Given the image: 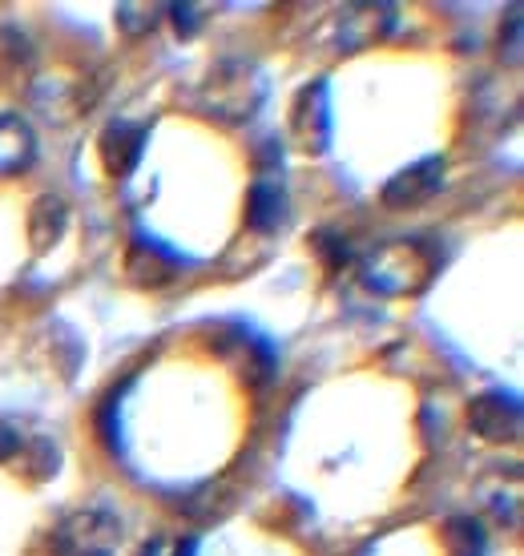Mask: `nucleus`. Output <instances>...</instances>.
Instances as JSON below:
<instances>
[{
  "label": "nucleus",
  "instance_id": "4",
  "mask_svg": "<svg viewBox=\"0 0 524 556\" xmlns=\"http://www.w3.org/2000/svg\"><path fill=\"white\" fill-rule=\"evenodd\" d=\"M290 138L303 153L319 157L332 146V98H327V81H311L299 89L295 110H290Z\"/></svg>",
  "mask_w": 524,
  "mask_h": 556
},
{
  "label": "nucleus",
  "instance_id": "18",
  "mask_svg": "<svg viewBox=\"0 0 524 556\" xmlns=\"http://www.w3.org/2000/svg\"><path fill=\"white\" fill-rule=\"evenodd\" d=\"M194 548H198V541L190 536V541H182V544H178V553H174V556H194Z\"/></svg>",
  "mask_w": 524,
  "mask_h": 556
},
{
  "label": "nucleus",
  "instance_id": "13",
  "mask_svg": "<svg viewBox=\"0 0 524 556\" xmlns=\"http://www.w3.org/2000/svg\"><path fill=\"white\" fill-rule=\"evenodd\" d=\"M444 548L448 556H484V529L472 516H452L444 525Z\"/></svg>",
  "mask_w": 524,
  "mask_h": 556
},
{
  "label": "nucleus",
  "instance_id": "15",
  "mask_svg": "<svg viewBox=\"0 0 524 556\" xmlns=\"http://www.w3.org/2000/svg\"><path fill=\"white\" fill-rule=\"evenodd\" d=\"M315 251L323 254V263L332 266V270H339V266L347 263V242L339 235H327V230L315 235Z\"/></svg>",
  "mask_w": 524,
  "mask_h": 556
},
{
  "label": "nucleus",
  "instance_id": "14",
  "mask_svg": "<svg viewBox=\"0 0 524 556\" xmlns=\"http://www.w3.org/2000/svg\"><path fill=\"white\" fill-rule=\"evenodd\" d=\"M117 28L125 37H146L162 21V4H117Z\"/></svg>",
  "mask_w": 524,
  "mask_h": 556
},
{
  "label": "nucleus",
  "instance_id": "1",
  "mask_svg": "<svg viewBox=\"0 0 524 556\" xmlns=\"http://www.w3.org/2000/svg\"><path fill=\"white\" fill-rule=\"evenodd\" d=\"M194 110L219 122V126H242L266 101V77L254 61L242 56H226L214 70L202 77V85L194 89Z\"/></svg>",
  "mask_w": 524,
  "mask_h": 556
},
{
  "label": "nucleus",
  "instance_id": "3",
  "mask_svg": "<svg viewBox=\"0 0 524 556\" xmlns=\"http://www.w3.org/2000/svg\"><path fill=\"white\" fill-rule=\"evenodd\" d=\"M117 544H122V520L101 504L77 508L53 529L57 556H117Z\"/></svg>",
  "mask_w": 524,
  "mask_h": 556
},
{
  "label": "nucleus",
  "instance_id": "7",
  "mask_svg": "<svg viewBox=\"0 0 524 556\" xmlns=\"http://www.w3.org/2000/svg\"><path fill=\"white\" fill-rule=\"evenodd\" d=\"M391 25H396V4H347L339 16V49L347 53L372 49L391 33Z\"/></svg>",
  "mask_w": 524,
  "mask_h": 556
},
{
  "label": "nucleus",
  "instance_id": "9",
  "mask_svg": "<svg viewBox=\"0 0 524 556\" xmlns=\"http://www.w3.org/2000/svg\"><path fill=\"white\" fill-rule=\"evenodd\" d=\"M125 278L134 287H146V291H158L178 278V263L170 258L153 238H138L129 251H125Z\"/></svg>",
  "mask_w": 524,
  "mask_h": 556
},
{
  "label": "nucleus",
  "instance_id": "11",
  "mask_svg": "<svg viewBox=\"0 0 524 556\" xmlns=\"http://www.w3.org/2000/svg\"><path fill=\"white\" fill-rule=\"evenodd\" d=\"M37 157V134L21 113H4L0 117V178H16L25 174Z\"/></svg>",
  "mask_w": 524,
  "mask_h": 556
},
{
  "label": "nucleus",
  "instance_id": "2",
  "mask_svg": "<svg viewBox=\"0 0 524 556\" xmlns=\"http://www.w3.org/2000/svg\"><path fill=\"white\" fill-rule=\"evenodd\" d=\"M432 254L424 242L415 238H391V242H379L375 251L363 254L359 263V278L363 287L384 299H408V294H420L432 282Z\"/></svg>",
  "mask_w": 524,
  "mask_h": 556
},
{
  "label": "nucleus",
  "instance_id": "5",
  "mask_svg": "<svg viewBox=\"0 0 524 556\" xmlns=\"http://www.w3.org/2000/svg\"><path fill=\"white\" fill-rule=\"evenodd\" d=\"M469 428L488 444H516L524 428L521 400L509 391H484L469 404Z\"/></svg>",
  "mask_w": 524,
  "mask_h": 556
},
{
  "label": "nucleus",
  "instance_id": "10",
  "mask_svg": "<svg viewBox=\"0 0 524 556\" xmlns=\"http://www.w3.org/2000/svg\"><path fill=\"white\" fill-rule=\"evenodd\" d=\"M28 247L37 254L53 251L57 242L65 238L70 230V206H65V198L57 194H37L33 198V206H28Z\"/></svg>",
  "mask_w": 524,
  "mask_h": 556
},
{
  "label": "nucleus",
  "instance_id": "6",
  "mask_svg": "<svg viewBox=\"0 0 524 556\" xmlns=\"http://www.w3.org/2000/svg\"><path fill=\"white\" fill-rule=\"evenodd\" d=\"M440 186H444V157H420L412 166H403L400 174H391L384 181L379 198H384L387 210H415L424 206V202H432Z\"/></svg>",
  "mask_w": 524,
  "mask_h": 556
},
{
  "label": "nucleus",
  "instance_id": "16",
  "mask_svg": "<svg viewBox=\"0 0 524 556\" xmlns=\"http://www.w3.org/2000/svg\"><path fill=\"white\" fill-rule=\"evenodd\" d=\"M170 13H174V25H178L182 37H190L194 28H198V21H202V13H198V4H174Z\"/></svg>",
  "mask_w": 524,
  "mask_h": 556
},
{
  "label": "nucleus",
  "instance_id": "8",
  "mask_svg": "<svg viewBox=\"0 0 524 556\" xmlns=\"http://www.w3.org/2000/svg\"><path fill=\"white\" fill-rule=\"evenodd\" d=\"M141 150H146V126L138 122H110L97 138V153L110 178H129L141 162Z\"/></svg>",
  "mask_w": 524,
  "mask_h": 556
},
{
  "label": "nucleus",
  "instance_id": "17",
  "mask_svg": "<svg viewBox=\"0 0 524 556\" xmlns=\"http://www.w3.org/2000/svg\"><path fill=\"white\" fill-rule=\"evenodd\" d=\"M16 452H21V435H16V428L0 424V464H9Z\"/></svg>",
  "mask_w": 524,
  "mask_h": 556
},
{
  "label": "nucleus",
  "instance_id": "12",
  "mask_svg": "<svg viewBox=\"0 0 524 556\" xmlns=\"http://www.w3.org/2000/svg\"><path fill=\"white\" fill-rule=\"evenodd\" d=\"M283 218H287V194H283V186L259 178L247 194V226L259 230V235H271V230L283 226Z\"/></svg>",
  "mask_w": 524,
  "mask_h": 556
}]
</instances>
